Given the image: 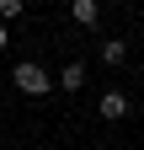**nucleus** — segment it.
Wrapping results in <instances>:
<instances>
[{"mask_svg":"<svg viewBox=\"0 0 144 150\" xmlns=\"http://www.w3.org/2000/svg\"><path fill=\"white\" fill-rule=\"evenodd\" d=\"M11 86L22 91V97H48V91H53V75H48L38 59H22V64L11 70Z\"/></svg>","mask_w":144,"mask_h":150,"instance_id":"1","label":"nucleus"},{"mask_svg":"<svg viewBox=\"0 0 144 150\" xmlns=\"http://www.w3.org/2000/svg\"><path fill=\"white\" fill-rule=\"evenodd\" d=\"M96 112H101L107 123H117V118H128V112H134V102H128V91H101Z\"/></svg>","mask_w":144,"mask_h":150,"instance_id":"2","label":"nucleus"},{"mask_svg":"<svg viewBox=\"0 0 144 150\" xmlns=\"http://www.w3.org/2000/svg\"><path fill=\"white\" fill-rule=\"evenodd\" d=\"M80 86H85V64L69 59V64L59 70V81H53V91H80Z\"/></svg>","mask_w":144,"mask_h":150,"instance_id":"3","label":"nucleus"},{"mask_svg":"<svg viewBox=\"0 0 144 150\" xmlns=\"http://www.w3.org/2000/svg\"><path fill=\"white\" fill-rule=\"evenodd\" d=\"M69 22H75V27H96L101 22V6H96V0H75V6H69Z\"/></svg>","mask_w":144,"mask_h":150,"instance_id":"4","label":"nucleus"},{"mask_svg":"<svg viewBox=\"0 0 144 150\" xmlns=\"http://www.w3.org/2000/svg\"><path fill=\"white\" fill-rule=\"evenodd\" d=\"M123 59H128V43H123V38L101 43V64H123Z\"/></svg>","mask_w":144,"mask_h":150,"instance_id":"5","label":"nucleus"},{"mask_svg":"<svg viewBox=\"0 0 144 150\" xmlns=\"http://www.w3.org/2000/svg\"><path fill=\"white\" fill-rule=\"evenodd\" d=\"M27 6H22V0H0V27H6V22H16V16H22Z\"/></svg>","mask_w":144,"mask_h":150,"instance_id":"6","label":"nucleus"},{"mask_svg":"<svg viewBox=\"0 0 144 150\" xmlns=\"http://www.w3.org/2000/svg\"><path fill=\"white\" fill-rule=\"evenodd\" d=\"M6 48H11V32H6V27H0V54H6Z\"/></svg>","mask_w":144,"mask_h":150,"instance_id":"7","label":"nucleus"}]
</instances>
